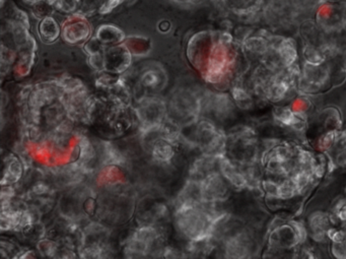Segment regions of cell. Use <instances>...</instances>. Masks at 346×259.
Listing matches in <instances>:
<instances>
[{
	"label": "cell",
	"instance_id": "cell-5",
	"mask_svg": "<svg viewBox=\"0 0 346 259\" xmlns=\"http://www.w3.org/2000/svg\"><path fill=\"white\" fill-rule=\"evenodd\" d=\"M132 56L125 44L111 46L105 50V70L121 75L131 65Z\"/></svg>",
	"mask_w": 346,
	"mask_h": 259
},
{
	"label": "cell",
	"instance_id": "cell-17",
	"mask_svg": "<svg viewBox=\"0 0 346 259\" xmlns=\"http://www.w3.org/2000/svg\"><path fill=\"white\" fill-rule=\"evenodd\" d=\"M49 189H50V188H49L48 185H46L45 183L40 182V183H37V184L32 187L31 192H32L33 194H36V195H43V194L49 192Z\"/></svg>",
	"mask_w": 346,
	"mask_h": 259
},
{
	"label": "cell",
	"instance_id": "cell-10",
	"mask_svg": "<svg viewBox=\"0 0 346 259\" xmlns=\"http://www.w3.org/2000/svg\"><path fill=\"white\" fill-rule=\"evenodd\" d=\"M59 23L52 16H47L40 20L38 33L41 41L45 44H53L60 36Z\"/></svg>",
	"mask_w": 346,
	"mask_h": 259
},
{
	"label": "cell",
	"instance_id": "cell-11",
	"mask_svg": "<svg viewBox=\"0 0 346 259\" xmlns=\"http://www.w3.org/2000/svg\"><path fill=\"white\" fill-rule=\"evenodd\" d=\"M95 38L102 45H118L124 41L125 34L113 24H102L96 29Z\"/></svg>",
	"mask_w": 346,
	"mask_h": 259
},
{
	"label": "cell",
	"instance_id": "cell-3",
	"mask_svg": "<svg viewBox=\"0 0 346 259\" xmlns=\"http://www.w3.org/2000/svg\"><path fill=\"white\" fill-rule=\"evenodd\" d=\"M134 112L140 123L139 129L142 134L158 130L167 117V108L164 101L156 96L142 98Z\"/></svg>",
	"mask_w": 346,
	"mask_h": 259
},
{
	"label": "cell",
	"instance_id": "cell-16",
	"mask_svg": "<svg viewBox=\"0 0 346 259\" xmlns=\"http://www.w3.org/2000/svg\"><path fill=\"white\" fill-rule=\"evenodd\" d=\"M88 64L92 69L96 70L97 72L103 71L105 70V53L88 55Z\"/></svg>",
	"mask_w": 346,
	"mask_h": 259
},
{
	"label": "cell",
	"instance_id": "cell-9",
	"mask_svg": "<svg viewBox=\"0 0 346 259\" xmlns=\"http://www.w3.org/2000/svg\"><path fill=\"white\" fill-rule=\"evenodd\" d=\"M150 152L156 161L168 163L175 155L174 143L162 138L158 132V136L151 142Z\"/></svg>",
	"mask_w": 346,
	"mask_h": 259
},
{
	"label": "cell",
	"instance_id": "cell-15",
	"mask_svg": "<svg viewBox=\"0 0 346 259\" xmlns=\"http://www.w3.org/2000/svg\"><path fill=\"white\" fill-rule=\"evenodd\" d=\"M54 9V6L48 0H41L31 6V13L36 18L41 20L47 16H51Z\"/></svg>",
	"mask_w": 346,
	"mask_h": 259
},
{
	"label": "cell",
	"instance_id": "cell-4",
	"mask_svg": "<svg viewBox=\"0 0 346 259\" xmlns=\"http://www.w3.org/2000/svg\"><path fill=\"white\" fill-rule=\"evenodd\" d=\"M168 108L170 113L176 116L171 119L176 120L179 117L177 122L181 126H190L197 122L201 102L191 90H179L170 99Z\"/></svg>",
	"mask_w": 346,
	"mask_h": 259
},
{
	"label": "cell",
	"instance_id": "cell-1",
	"mask_svg": "<svg viewBox=\"0 0 346 259\" xmlns=\"http://www.w3.org/2000/svg\"><path fill=\"white\" fill-rule=\"evenodd\" d=\"M211 203H186L177 205L175 224L179 233L189 241H199L212 237L215 221L208 205Z\"/></svg>",
	"mask_w": 346,
	"mask_h": 259
},
{
	"label": "cell",
	"instance_id": "cell-18",
	"mask_svg": "<svg viewBox=\"0 0 346 259\" xmlns=\"http://www.w3.org/2000/svg\"><path fill=\"white\" fill-rule=\"evenodd\" d=\"M39 1H41V0H23V2H25L26 4H28V5H30V6H32L33 4H36V3L39 2Z\"/></svg>",
	"mask_w": 346,
	"mask_h": 259
},
{
	"label": "cell",
	"instance_id": "cell-19",
	"mask_svg": "<svg viewBox=\"0 0 346 259\" xmlns=\"http://www.w3.org/2000/svg\"><path fill=\"white\" fill-rule=\"evenodd\" d=\"M185 1H192V0H185Z\"/></svg>",
	"mask_w": 346,
	"mask_h": 259
},
{
	"label": "cell",
	"instance_id": "cell-13",
	"mask_svg": "<svg viewBox=\"0 0 346 259\" xmlns=\"http://www.w3.org/2000/svg\"><path fill=\"white\" fill-rule=\"evenodd\" d=\"M161 74H162L161 72L153 68L145 70L140 76V79H139L140 84L144 88H147V89H151V90L156 89L161 86V83H162Z\"/></svg>",
	"mask_w": 346,
	"mask_h": 259
},
{
	"label": "cell",
	"instance_id": "cell-6",
	"mask_svg": "<svg viewBox=\"0 0 346 259\" xmlns=\"http://www.w3.org/2000/svg\"><path fill=\"white\" fill-rule=\"evenodd\" d=\"M85 17L86 16L77 13L64 21L62 36L66 42L70 44H79L88 40L90 37V24Z\"/></svg>",
	"mask_w": 346,
	"mask_h": 259
},
{
	"label": "cell",
	"instance_id": "cell-7",
	"mask_svg": "<svg viewBox=\"0 0 346 259\" xmlns=\"http://www.w3.org/2000/svg\"><path fill=\"white\" fill-rule=\"evenodd\" d=\"M202 200L205 203H214L215 201L222 200L226 187L222 178L217 172H213L200 181Z\"/></svg>",
	"mask_w": 346,
	"mask_h": 259
},
{
	"label": "cell",
	"instance_id": "cell-14",
	"mask_svg": "<svg viewBox=\"0 0 346 259\" xmlns=\"http://www.w3.org/2000/svg\"><path fill=\"white\" fill-rule=\"evenodd\" d=\"M38 250L40 254L46 257H58L59 246L57 242L52 240L43 239L38 242Z\"/></svg>",
	"mask_w": 346,
	"mask_h": 259
},
{
	"label": "cell",
	"instance_id": "cell-8",
	"mask_svg": "<svg viewBox=\"0 0 346 259\" xmlns=\"http://www.w3.org/2000/svg\"><path fill=\"white\" fill-rule=\"evenodd\" d=\"M1 186L12 185L20 180L23 174V163L15 154H8L3 159Z\"/></svg>",
	"mask_w": 346,
	"mask_h": 259
},
{
	"label": "cell",
	"instance_id": "cell-2",
	"mask_svg": "<svg viewBox=\"0 0 346 259\" xmlns=\"http://www.w3.org/2000/svg\"><path fill=\"white\" fill-rule=\"evenodd\" d=\"M162 235L159 230L150 224L138 228L128 239L125 246V256L129 258H144L154 253H161L158 250Z\"/></svg>",
	"mask_w": 346,
	"mask_h": 259
},
{
	"label": "cell",
	"instance_id": "cell-12",
	"mask_svg": "<svg viewBox=\"0 0 346 259\" xmlns=\"http://www.w3.org/2000/svg\"><path fill=\"white\" fill-rule=\"evenodd\" d=\"M100 160L105 166H115L124 163L123 154L109 141H102L100 145Z\"/></svg>",
	"mask_w": 346,
	"mask_h": 259
}]
</instances>
